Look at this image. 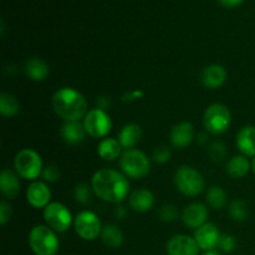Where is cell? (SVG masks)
<instances>
[{"mask_svg": "<svg viewBox=\"0 0 255 255\" xmlns=\"http://www.w3.org/2000/svg\"><path fill=\"white\" fill-rule=\"evenodd\" d=\"M94 193L102 201L120 203L127 197L129 184L126 177L115 169H100L91 179Z\"/></svg>", "mask_w": 255, "mask_h": 255, "instance_id": "cell-1", "label": "cell"}, {"mask_svg": "<svg viewBox=\"0 0 255 255\" xmlns=\"http://www.w3.org/2000/svg\"><path fill=\"white\" fill-rule=\"evenodd\" d=\"M52 109L66 122L79 121L87 114V101L84 95L70 87H64L52 96Z\"/></svg>", "mask_w": 255, "mask_h": 255, "instance_id": "cell-2", "label": "cell"}, {"mask_svg": "<svg viewBox=\"0 0 255 255\" xmlns=\"http://www.w3.org/2000/svg\"><path fill=\"white\" fill-rule=\"evenodd\" d=\"M29 244L36 255H56L59 251V239L47 226H36L30 231Z\"/></svg>", "mask_w": 255, "mask_h": 255, "instance_id": "cell-3", "label": "cell"}, {"mask_svg": "<svg viewBox=\"0 0 255 255\" xmlns=\"http://www.w3.org/2000/svg\"><path fill=\"white\" fill-rule=\"evenodd\" d=\"M120 167L127 177L141 179L149 173L151 164L146 154L138 149H126L120 158Z\"/></svg>", "mask_w": 255, "mask_h": 255, "instance_id": "cell-4", "label": "cell"}, {"mask_svg": "<svg viewBox=\"0 0 255 255\" xmlns=\"http://www.w3.org/2000/svg\"><path fill=\"white\" fill-rule=\"evenodd\" d=\"M174 184L182 194L196 197L204 191L203 176L189 166L179 167L174 176Z\"/></svg>", "mask_w": 255, "mask_h": 255, "instance_id": "cell-5", "label": "cell"}, {"mask_svg": "<svg viewBox=\"0 0 255 255\" xmlns=\"http://www.w3.org/2000/svg\"><path fill=\"white\" fill-rule=\"evenodd\" d=\"M15 171L25 179H36L42 173V161L36 151L24 148L17 152L14 161Z\"/></svg>", "mask_w": 255, "mask_h": 255, "instance_id": "cell-6", "label": "cell"}, {"mask_svg": "<svg viewBox=\"0 0 255 255\" xmlns=\"http://www.w3.org/2000/svg\"><path fill=\"white\" fill-rule=\"evenodd\" d=\"M232 116L228 107L222 104L211 105L203 116L204 127L212 134H222L231 126Z\"/></svg>", "mask_w": 255, "mask_h": 255, "instance_id": "cell-7", "label": "cell"}, {"mask_svg": "<svg viewBox=\"0 0 255 255\" xmlns=\"http://www.w3.org/2000/svg\"><path fill=\"white\" fill-rule=\"evenodd\" d=\"M44 219L46 226L57 233L69 231L72 224L71 212L59 202H52L44 208Z\"/></svg>", "mask_w": 255, "mask_h": 255, "instance_id": "cell-8", "label": "cell"}, {"mask_svg": "<svg viewBox=\"0 0 255 255\" xmlns=\"http://www.w3.org/2000/svg\"><path fill=\"white\" fill-rule=\"evenodd\" d=\"M74 226L77 236L84 241H95L99 238V236H101V222L94 212H80L75 218Z\"/></svg>", "mask_w": 255, "mask_h": 255, "instance_id": "cell-9", "label": "cell"}, {"mask_svg": "<svg viewBox=\"0 0 255 255\" xmlns=\"http://www.w3.org/2000/svg\"><path fill=\"white\" fill-rule=\"evenodd\" d=\"M84 127L90 136L95 138H101L109 134L111 131L112 122L109 115L105 112V110L94 109L89 111L85 116Z\"/></svg>", "mask_w": 255, "mask_h": 255, "instance_id": "cell-10", "label": "cell"}, {"mask_svg": "<svg viewBox=\"0 0 255 255\" xmlns=\"http://www.w3.org/2000/svg\"><path fill=\"white\" fill-rule=\"evenodd\" d=\"M168 255H198L199 247L196 239L186 234H177L167 242Z\"/></svg>", "mask_w": 255, "mask_h": 255, "instance_id": "cell-11", "label": "cell"}, {"mask_svg": "<svg viewBox=\"0 0 255 255\" xmlns=\"http://www.w3.org/2000/svg\"><path fill=\"white\" fill-rule=\"evenodd\" d=\"M194 239L202 251H214V248L218 247L221 233L213 223H206L197 229Z\"/></svg>", "mask_w": 255, "mask_h": 255, "instance_id": "cell-12", "label": "cell"}, {"mask_svg": "<svg viewBox=\"0 0 255 255\" xmlns=\"http://www.w3.org/2000/svg\"><path fill=\"white\" fill-rule=\"evenodd\" d=\"M208 209L202 203H191L183 209L182 219L188 228L198 229L207 223Z\"/></svg>", "mask_w": 255, "mask_h": 255, "instance_id": "cell-13", "label": "cell"}, {"mask_svg": "<svg viewBox=\"0 0 255 255\" xmlns=\"http://www.w3.org/2000/svg\"><path fill=\"white\" fill-rule=\"evenodd\" d=\"M51 192L44 182H32L26 191V199L34 208H45L50 204Z\"/></svg>", "mask_w": 255, "mask_h": 255, "instance_id": "cell-14", "label": "cell"}, {"mask_svg": "<svg viewBox=\"0 0 255 255\" xmlns=\"http://www.w3.org/2000/svg\"><path fill=\"white\" fill-rule=\"evenodd\" d=\"M169 138H171V143L177 148H184V147L189 146L194 138L193 125L189 124V122L177 124L171 129Z\"/></svg>", "mask_w": 255, "mask_h": 255, "instance_id": "cell-15", "label": "cell"}, {"mask_svg": "<svg viewBox=\"0 0 255 255\" xmlns=\"http://www.w3.org/2000/svg\"><path fill=\"white\" fill-rule=\"evenodd\" d=\"M154 196L151 191L146 188H139L129 194V207L134 212L146 213L153 207Z\"/></svg>", "mask_w": 255, "mask_h": 255, "instance_id": "cell-16", "label": "cell"}, {"mask_svg": "<svg viewBox=\"0 0 255 255\" xmlns=\"http://www.w3.org/2000/svg\"><path fill=\"white\" fill-rule=\"evenodd\" d=\"M237 147L246 157H255V127H243L237 134Z\"/></svg>", "mask_w": 255, "mask_h": 255, "instance_id": "cell-17", "label": "cell"}, {"mask_svg": "<svg viewBox=\"0 0 255 255\" xmlns=\"http://www.w3.org/2000/svg\"><path fill=\"white\" fill-rule=\"evenodd\" d=\"M227 79V72L221 65H209L204 69L202 75L203 85L208 89H218L224 84Z\"/></svg>", "mask_w": 255, "mask_h": 255, "instance_id": "cell-18", "label": "cell"}, {"mask_svg": "<svg viewBox=\"0 0 255 255\" xmlns=\"http://www.w3.org/2000/svg\"><path fill=\"white\" fill-rule=\"evenodd\" d=\"M86 133L87 132L85 129L84 124L79 121L66 122L61 128L62 138L69 144H79L84 142Z\"/></svg>", "mask_w": 255, "mask_h": 255, "instance_id": "cell-19", "label": "cell"}, {"mask_svg": "<svg viewBox=\"0 0 255 255\" xmlns=\"http://www.w3.org/2000/svg\"><path fill=\"white\" fill-rule=\"evenodd\" d=\"M142 137V128L137 124H127L119 133V142L122 148L131 149L136 146Z\"/></svg>", "mask_w": 255, "mask_h": 255, "instance_id": "cell-20", "label": "cell"}, {"mask_svg": "<svg viewBox=\"0 0 255 255\" xmlns=\"http://www.w3.org/2000/svg\"><path fill=\"white\" fill-rule=\"evenodd\" d=\"M0 191L6 198H15L20 192V182L16 174L10 169H4L0 174Z\"/></svg>", "mask_w": 255, "mask_h": 255, "instance_id": "cell-21", "label": "cell"}, {"mask_svg": "<svg viewBox=\"0 0 255 255\" xmlns=\"http://www.w3.org/2000/svg\"><path fill=\"white\" fill-rule=\"evenodd\" d=\"M25 72L32 81H42L47 77L50 70L46 62L39 57H31L25 64Z\"/></svg>", "mask_w": 255, "mask_h": 255, "instance_id": "cell-22", "label": "cell"}, {"mask_svg": "<svg viewBox=\"0 0 255 255\" xmlns=\"http://www.w3.org/2000/svg\"><path fill=\"white\" fill-rule=\"evenodd\" d=\"M101 241L109 248H119L124 243V233L117 226L106 224L102 228Z\"/></svg>", "mask_w": 255, "mask_h": 255, "instance_id": "cell-23", "label": "cell"}, {"mask_svg": "<svg viewBox=\"0 0 255 255\" xmlns=\"http://www.w3.org/2000/svg\"><path fill=\"white\" fill-rule=\"evenodd\" d=\"M121 149V143L119 142V139L115 138H104L97 147L100 157L104 158L105 161H114L120 154H122Z\"/></svg>", "mask_w": 255, "mask_h": 255, "instance_id": "cell-24", "label": "cell"}, {"mask_svg": "<svg viewBox=\"0 0 255 255\" xmlns=\"http://www.w3.org/2000/svg\"><path fill=\"white\" fill-rule=\"evenodd\" d=\"M252 168V163L248 161L246 156H234L229 159L227 164V172L233 178H242L248 174L249 169Z\"/></svg>", "mask_w": 255, "mask_h": 255, "instance_id": "cell-25", "label": "cell"}, {"mask_svg": "<svg viewBox=\"0 0 255 255\" xmlns=\"http://www.w3.org/2000/svg\"><path fill=\"white\" fill-rule=\"evenodd\" d=\"M19 112V102L11 94L2 92L0 95V114L4 117H12Z\"/></svg>", "mask_w": 255, "mask_h": 255, "instance_id": "cell-26", "label": "cell"}, {"mask_svg": "<svg viewBox=\"0 0 255 255\" xmlns=\"http://www.w3.org/2000/svg\"><path fill=\"white\" fill-rule=\"evenodd\" d=\"M207 202L214 209H222L227 204V193L218 186H213L207 192Z\"/></svg>", "mask_w": 255, "mask_h": 255, "instance_id": "cell-27", "label": "cell"}, {"mask_svg": "<svg viewBox=\"0 0 255 255\" xmlns=\"http://www.w3.org/2000/svg\"><path fill=\"white\" fill-rule=\"evenodd\" d=\"M229 214H231L232 219L236 222H244L248 218V207L244 203L243 201H239V199H236L231 203V207H229Z\"/></svg>", "mask_w": 255, "mask_h": 255, "instance_id": "cell-28", "label": "cell"}, {"mask_svg": "<svg viewBox=\"0 0 255 255\" xmlns=\"http://www.w3.org/2000/svg\"><path fill=\"white\" fill-rule=\"evenodd\" d=\"M92 192H94V189H92V187H90L89 184L80 183L75 187L74 196L79 203L89 204L90 202H91Z\"/></svg>", "mask_w": 255, "mask_h": 255, "instance_id": "cell-29", "label": "cell"}, {"mask_svg": "<svg viewBox=\"0 0 255 255\" xmlns=\"http://www.w3.org/2000/svg\"><path fill=\"white\" fill-rule=\"evenodd\" d=\"M208 153H209V156H211V159L213 162L224 161V158H226V156H227L226 146H224V144L219 141L213 142V143L209 146Z\"/></svg>", "mask_w": 255, "mask_h": 255, "instance_id": "cell-30", "label": "cell"}, {"mask_svg": "<svg viewBox=\"0 0 255 255\" xmlns=\"http://www.w3.org/2000/svg\"><path fill=\"white\" fill-rule=\"evenodd\" d=\"M158 216L159 218L162 219L163 222H173L177 219V216H178V212H177V208L172 204H164L159 208L158 211Z\"/></svg>", "mask_w": 255, "mask_h": 255, "instance_id": "cell-31", "label": "cell"}, {"mask_svg": "<svg viewBox=\"0 0 255 255\" xmlns=\"http://www.w3.org/2000/svg\"><path fill=\"white\" fill-rule=\"evenodd\" d=\"M152 158H153V161L158 164L166 163V162H168L169 158H171V149L167 146L157 147V148H154Z\"/></svg>", "mask_w": 255, "mask_h": 255, "instance_id": "cell-32", "label": "cell"}, {"mask_svg": "<svg viewBox=\"0 0 255 255\" xmlns=\"http://www.w3.org/2000/svg\"><path fill=\"white\" fill-rule=\"evenodd\" d=\"M237 241L233 236H229V234H223L221 236V239H219L218 248L221 249L224 253H232V252L236 249Z\"/></svg>", "mask_w": 255, "mask_h": 255, "instance_id": "cell-33", "label": "cell"}, {"mask_svg": "<svg viewBox=\"0 0 255 255\" xmlns=\"http://www.w3.org/2000/svg\"><path fill=\"white\" fill-rule=\"evenodd\" d=\"M41 174L46 182H56L60 178V171L56 166H47L42 169Z\"/></svg>", "mask_w": 255, "mask_h": 255, "instance_id": "cell-34", "label": "cell"}, {"mask_svg": "<svg viewBox=\"0 0 255 255\" xmlns=\"http://www.w3.org/2000/svg\"><path fill=\"white\" fill-rule=\"evenodd\" d=\"M11 214L12 212L10 204L2 201L0 203V223H1V226H5L11 219Z\"/></svg>", "mask_w": 255, "mask_h": 255, "instance_id": "cell-35", "label": "cell"}, {"mask_svg": "<svg viewBox=\"0 0 255 255\" xmlns=\"http://www.w3.org/2000/svg\"><path fill=\"white\" fill-rule=\"evenodd\" d=\"M142 96H143V92L137 90V91H132V92H128V94H126L122 100H124L125 102H129V101H133V100L141 99Z\"/></svg>", "mask_w": 255, "mask_h": 255, "instance_id": "cell-36", "label": "cell"}, {"mask_svg": "<svg viewBox=\"0 0 255 255\" xmlns=\"http://www.w3.org/2000/svg\"><path fill=\"white\" fill-rule=\"evenodd\" d=\"M217 1L224 7H236L238 5L243 4L244 0H217Z\"/></svg>", "mask_w": 255, "mask_h": 255, "instance_id": "cell-37", "label": "cell"}, {"mask_svg": "<svg viewBox=\"0 0 255 255\" xmlns=\"http://www.w3.org/2000/svg\"><path fill=\"white\" fill-rule=\"evenodd\" d=\"M115 217H116L117 219H124L125 217H126V209H125L124 207H117V208L115 209Z\"/></svg>", "mask_w": 255, "mask_h": 255, "instance_id": "cell-38", "label": "cell"}, {"mask_svg": "<svg viewBox=\"0 0 255 255\" xmlns=\"http://www.w3.org/2000/svg\"><path fill=\"white\" fill-rule=\"evenodd\" d=\"M97 105H99V107H97V109L105 110L107 106H109L110 102L107 101L106 97H99V100H97Z\"/></svg>", "mask_w": 255, "mask_h": 255, "instance_id": "cell-39", "label": "cell"}, {"mask_svg": "<svg viewBox=\"0 0 255 255\" xmlns=\"http://www.w3.org/2000/svg\"><path fill=\"white\" fill-rule=\"evenodd\" d=\"M208 141V136L206 133H199L198 134V142L199 143H206Z\"/></svg>", "mask_w": 255, "mask_h": 255, "instance_id": "cell-40", "label": "cell"}, {"mask_svg": "<svg viewBox=\"0 0 255 255\" xmlns=\"http://www.w3.org/2000/svg\"><path fill=\"white\" fill-rule=\"evenodd\" d=\"M204 255H221L217 251H208L204 253Z\"/></svg>", "mask_w": 255, "mask_h": 255, "instance_id": "cell-41", "label": "cell"}, {"mask_svg": "<svg viewBox=\"0 0 255 255\" xmlns=\"http://www.w3.org/2000/svg\"><path fill=\"white\" fill-rule=\"evenodd\" d=\"M252 169H253V172L255 173V157H253V161H252Z\"/></svg>", "mask_w": 255, "mask_h": 255, "instance_id": "cell-42", "label": "cell"}]
</instances>
